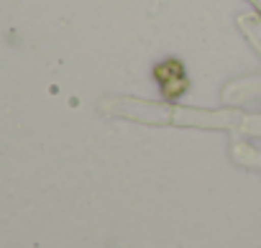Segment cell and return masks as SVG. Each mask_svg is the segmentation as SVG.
<instances>
[{"instance_id": "6da1fadb", "label": "cell", "mask_w": 261, "mask_h": 248, "mask_svg": "<svg viewBox=\"0 0 261 248\" xmlns=\"http://www.w3.org/2000/svg\"><path fill=\"white\" fill-rule=\"evenodd\" d=\"M154 79L162 90V95L167 100H177L187 92L190 87V79H187V72H185V64L179 59H164L154 67Z\"/></svg>"}]
</instances>
